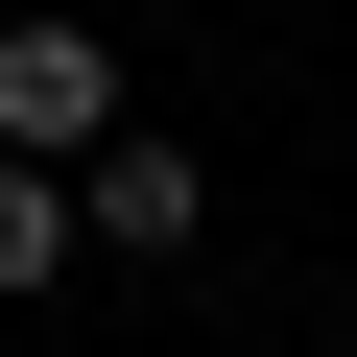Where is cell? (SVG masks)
I'll return each mask as SVG.
<instances>
[{
    "instance_id": "cell-3",
    "label": "cell",
    "mask_w": 357,
    "mask_h": 357,
    "mask_svg": "<svg viewBox=\"0 0 357 357\" xmlns=\"http://www.w3.org/2000/svg\"><path fill=\"white\" fill-rule=\"evenodd\" d=\"M72 238H96V215H72V167L0 143V286H72Z\"/></svg>"
},
{
    "instance_id": "cell-1",
    "label": "cell",
    "mask_w": 357,
    "mask_h": 357,
    "mask_svg": "<svg viewBox=\"0 0 357 357\" xmlns=\"http://www.w3.org/2000/svg\"><path fill=\"white\" fill-rule=\"evenodd\" d=\"M0 143L24 167H96L119 143V24H0Z\"/></svg>"
},
{
    "instance_id": "cell-2",
    "label": "cell",
    "mask_w": 357,
    "mask_h": 357,
    "mask_svg": "<svg viewBox=\"0 0 357 357\" xmlns=\"http://www.w3.org/2000/svg\"><path fill=\"white\" fill-rule=\"evenodd\" d=\"M72 215H96V262H191V238H215V167H191V143H143V119H119V143L72 167Z\"/></svg>"
}]
</instances>
